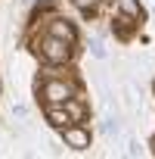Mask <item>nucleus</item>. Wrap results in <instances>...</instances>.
Returning a JSON list of instances; mask_svg holds the SVG:
<instances>
[{
    "label": "nucleus",
    "instance_id": "nucleus-5",
    "mask_svg": "<svg viewBox=\"0 0 155 159\" xmlns=\"http://www.w3.org/2000/svg\"><path fill=\"white\" fill-rule=\"evenodd\" d=\"M50 34H56V38H65L68 44L74 41V28L68 25V19H56V22L50 25Z\"/></svg>",
    "mask_w": 155,
    "mask_h": 159
},
{
    "label": "nucleus",
    "instance_id": "nucleus-4",
    "mask_svg": "<svg viewBox=\"0 0 155 159\" xmlns=\"http://www.w3.org/2000/svg\"><path fill=\"white\" fill-rule=\"evenodd\" d=\"M47 122H50L53 128H59V131H62V128H68L74 119H71V112H68V109H56V106L50 103V109H47Z\"/></svg>",
    "mask_w": 155,
    "mask_h": 159
},
{
    "label": "nucleus",
    "instance_id": "nucleus-1",
    "mask_svg": "<svg viewBox=\"0 0 155 159\" xmlns=\"http://www.w3.org/2000/svg\"><path fill=\"white\" fill-rule=\"evenodd\" d=\"M40 56H44L47 62L59 66V62H65V59L71 56V47H68V41H65V38H56V34H47V38L40 41Z\"/></svg>",
    "mask_w": 155,
    "mask_h": 159
},
{
    "label": "nucleus",
    "instance_id": "nucleus-6",
    "mask_svg": "<svg viewBox=\"0 0 155 159\" xmlns=\"http://www.w3.org/2000/svg\"><path fill=\"white\" fill-rule=\"evenodd\" d=\"M115 7H118L124 16H130L133 22H140V19H143V10H140V3H136V0H115Z\"/></svg>",
    "mask_w": 155,
    "mask_h": 159
},
{
    "label": "nucleus",
    "instance_id": "nucleus-8",
    "mask_svg": "<svg viewBox=\"0 0 155 159\" xmlns=\"http://www.w3.org/2000/svg\"><path fill=\"white\" fill-rule=\"evenodd\" d=\"M90 53H93L96 59H106V47H103V41H90Z\"/></svg>",
    "mask_w": 155,
    "mask_h": 159
},
{
    "label": "nucleus",
    "instance_id": "nucleus-9",
    "mask_svg": "<svg viewBox=\"0 0 155 159\" xmlns=\"http://www.w3.org/2000/svg\"><path fill=\"white\" fill-rule=\"evenodd\" d=\"M127 153H130V156H140V143L130 140V143H127Z\"/></svg>",
    "mask_w": 155,
    "mask_h": 159
},
{
    "label": "nucleus",
    "instance_id": "nucleus-7",
    "mask_svg": "<svg viewBox=\"0 0 155 159\" xmlns=\"http://www.w3.org/2000/svg\"><path fill=\"white\" fill-rule=\"evenodd\" d=\"M71 3H74L78 10H84V13H93V10H96V0H71Z\"/></svg>",
    "mask_w": 155,
    "mask_h": 159
},
{
    "label": "nucleus",
    "instance_id": "nucleus-3",
    "mask_svg": "<svg viewBox=\"0 0 155 159\" xmlns=\"http://www.w3.org/2000/svg\"><path fill=\"white\" fill-rule=\"evenodd\" d=\"M44 100L47 103H68L71 100V88L65 81H47L44 84Z\"/></svg>",
    "mask_w": 155,
    "mask_h": 159
},
{
    "label": "nucleus",
    "instance_id": "nucleus-10",
    "mask_svg": "<svg viewBox=\"0 0 155 159\" xmlns=\"http://www.w3.org/2000/svg\"><path fill=\"white\" fill-rule=\"evenodd\" d=\"M152 147H155V140H152Z\"/></svg>",
    "mask_w": 155,
    "mask_h": 159
},
{
    "label": "nucleus",
    "instance_id": "nucleus-2",
    "mask_svg": "<svg viewBox=\"0 0 155 159\" xmlns=\"http://www.w3.org/2000/svg\"><path fill=\"white\" fill-rule=\"evenodd\" d=\"M62 143L71 147V150H87V147H90V131L71 122L68 128H62Z\"/></svg>",
    "mask_w": 155,
    "mask_h": 159
}]
</instances>
